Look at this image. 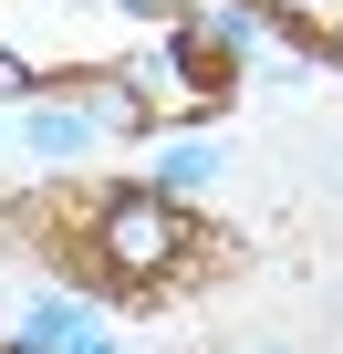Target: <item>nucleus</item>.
Masks as SVG:
<instances>
[{
  "instance_id": "4",
  "label": "nucleus",
  "mask_w": 343,
  "mask_h": 354,
  "mask_svg": "<svg viewBox=\"0 0 343 354\" xmlns=\"http://www.w3.org/2000/svg\"><path fill=\"white\" fill-rule=\"evenodd\" d=\"M21 146H32V156H84V146H94V115H84V104H73V115H32Z\"/></svg>"
},
{
  "instance_id": "6",
  "label": "nucleus",
  "mask_w": 343,
  "mask_h": 354,
  "mask_svg": "<svg viewBox=\"0 0 343 354\" xmlns=\"http://www.w3.org/2000/svg\"><path fill=\"white\" fill-rule=\"evenodd\" d=\"M63 354H115V344H104L94 323H73V333H63Z\"/></svg>"
},
{
  "instance_id": "2",
  "label": "nucleus",
  "mask_w": 343,
  "mask_h": 354,
  "mask_svg": "<svg viewBox=\"0 0 343 354\" xmlns=\"http://www.w3.org/2000/svg\"><path fill=\"white\" fill-rule=\"evenodd\" d=\"M115 84H125L135 104H146V125H156V115H198V104L219 94V84H208V63H198V53L177 42V32H156V42H135V53L115 63Z\"/></svg>"
},
{
  "instance_id": "9",
  "label": "nucleus",
  "mask_w": 343,
  "mask_h": 354,
  "mask_svg": "<svg viewBox=\"0 0 343 354\" xmlns=\"http://www.w3.org/2000/svg\"><path fill=\"white\" fill-rule=\"evenodd\" d=\"M333 63H343V32H333Z\"/></svg>"
},
{
  "instance_id": "3",
  "label": "nucleus",
  "mask_w": 343,
  "mask_h": 354,
  "mask_svg": "<svg viewBox=\"0 0 343 354\" xmlns=\"http://www.w3.org/2000/svg\"><path fill=\"white\" fill-rule=\"evenodd\" d=\"M208 177H219V156H208L198 136H188V146H166V156H156V188H166V198H198V188H208Z\"/></svg>"
},
{
  "instance_id": "8",
  "label": "nucleus",
  "mask_w": 343,
  "mask_h": 354,
  "mask_svg": "<svg viewBox=\"0 0 343 354\" xmlns=\"http://www.w3.org/2000/svg\"><path fill=\"white\" fill-rule=\"evenodd\" d=\"M11 354H52V344H21V333H11Z\"/></svg>"
},
{
  "instance_id": "1",
  "label": "nucleus",
  "mask_w": 343,
  "mask_h": 354,
  "mask_svg": "<svg viewBox=\"0 0 343 354\" xmlns=\"http://www.w3.org/2000/svg\"><path fill=\"white\" fill-rule=\"evenodd\" d=\"M94 250H104V281H115V292H166V281H188L208 250H229V240L188 230L166 188H115V198L94 209Z\"/></svg>"
},
{
  "instance_id": "7",
  "label": "nucleus",
  "mask_w": 343,
  "mask_h": 354,
  "mask_svg": "<svg viewBox=\"0 0 343 354\" xmlns=\"http://www.w3.org/2000/svg\"><path fill=\"white\" fill-rule=\"evenodd\" d=\"M239 354H291V344H271V333H260V344H239Z\"/></svg>"
},
{
  "instance_id": "5",
  "label": "nucleus",
  "mask_w": 343,
  "mask_h": 354,
  "mask_svg": "<svg viewBox=\"0 0 343 354\" xmlns=\"http://www.w3.org/2000/svg\"><path fill=\"white\" fill-rule=\"evenodd\" d=\"M32 84H42V63H32V53H0V104H21Z\"/></svg>"
}]
</instances>
